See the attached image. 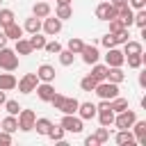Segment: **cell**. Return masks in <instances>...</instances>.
I'll list each match as a JSON object with an SVG mask.
<instances>
[{"label": "cell", "instance_id": "50", "mask_svg": "<svg viewBox=\"0 0 146 146\" xmlns=\"http://www.w3.org/2000/svg\"><path fill=\"white\" fill-rule=\"evenodd\" d=\"M7 41H9V39H7V36H5V32L0 30V48H5V46H7Z\"/></svg>", "mask_w": 146, "mask_h": 146}, {"label": "cell", "instance_id": "25", "mask_svg": "<svg viewBox=\"0 0 146 146\" xmlns=\"http://www.w3.org/2000/svg\"><path fill=\"white\" fill-rule=\"evenodd\" d=\"M125 62H128L130 68H141V64L146 62V55H144V50L137 52V55H125Z\"/></svg>", "mask_w": 146, "mask_h": 146}, {"label": "cell", "instance_id": "35", "mask_svg": "<svg viewBox=\"0 0 146 146\" xmlns=\"http://www.w3.org/2000/svg\"><path fill=\"white\" fill-rule=\"evenodd\" d=\"M27 41H30V46H32V50H41V48L46 46V36H41L39 32H34V34H32V36H30Z\"/></svg>", "mask_w": 146, "mask_h": 146}, {"label": "cell", "instance_id": "53", "mask_svg": "<svg viewBox=\"0 0 146 146\" xmlns=\"http://www.w3.org/2000/svg\"><path fill=\"white\" fill-rule=\"evenodd\" d=\"M0 2H2V0H0Z\"/></svg>", "mask_w": 146, "mask_h": 146}, {"label": "cell", "instance_id": "32", "mask_svg": "<svg viewBox=\"0 0 146 146\" xmlns=\"http://www.w3.org/2000/svg\"><path fill=\"white\" fill-rule=\"evenodd\" d=\"M137 52H141V43L128 39V41L123 43V55H137Z\"/></svg>", "mask_w": 146, "mask_h": 146}, {"label": "cell", "instance_id": "11", "mask_svg": "<svg viewBox=\"0 0 146 146\" xmlns=\"http://www.w3.org/2000/svg\"><path fill=\"white\" fill-rule=\"evenodd\" d=\"M34 91H36L39 100H43V103H50V98L55 96V87H52V82H39Z\"/></svg>", "mask_w": 146, "mask_h": 146}, {"label": "cell", "instance_id": "6", "mask_svg": "<svg viewBox=\"0 0 146 146\" xmlns=\"http://www.w3.org/2000/svg\"><path fill=\"white\" fill-rule=\"evenodd\" d=\"M36 84H39L36 73H25V75L16 82V87H18V91H21V94H32V91L36 89Z\"/></svg>", "mask_w": 146, "mask_h": 146}, {"label": "cell", "instance_id": "33", "mask_svg": "<svg viewBox=\"0 0 146 146\" xmlns=\"http://www.w3.org/2000/svg\"><path fill=\"white\" fill-rule=\"evenodd\" d=\"M57 55H59V64H62V66H71V64L75 62V55H73V52H71L68 48H66V50L62 48V50H59Z\"/></svg>", "mask_w": 146, "mask_h": 146}, {"label": "cell", "instance_id": "18", "mask_svg": "<svg viewBox=\"0 0 146 146\" xmlns=\"http://www.w3.org/2000/svg\"><path fill=\"white\" fill-rule=\"evenodd\" d=\"M114 141H116L119 146H132V144H135V135H132L130 128H128V130H119L116 137H114Z\"/></svg>", "mask_w": 146, "mask_h": 146}, {"label": "cell", "instance_id": "43", "mask_svg": "<svg viewBox=\"0 0 146 146\" xmlns=\"http://www.w3.org/2000/svg\"><path fill=\"white\" fill-rule=\"evenodd\" d=\"M107 23H110V32H114V34L121 32V30H125V25L121 23V18H112V21H107Z\"/></svg>", "mask_w": 146, "mask_h": 146}, {"label": "cell", "instance_id": "23", "mask_svg": "<svg viewBox=\"0 0 146 146\" xmlns=\"http://www.w3.org/2000/svg\"><path fill=\"white\" fill-rule=\"evenodd\" d=\"M32 16H36V18H46V16H50V5H48V2H34V7H32Z\"/></svg>", "mask_w": 146, "mask_h": 146}, {"label": "cell", "instance_id": "17", "mask_svg": "<svg viewBox=\"0 0 146 146\" xmlns=\"http://www.w3.org/2000/svg\"><path fill=\"white\" fill-rule=\"evenodd\" d=\"M130 130H132V135H135V141H139V144L146 146V121H135Z\"/></svg>", "mask_w": 146, "mask_h": 146}, {"label": "cell", "instance_id": "24", "mask_svg": "<svg viewBox=\"0 0 146 146\" xmlns=\"http://www.w3.org/2000/svg\"><path fill=\"white\" fill-rule=\"evenodd\" d=\"M14 50H16V55H32L34 50H32V46H30V41L27 39H16V46H14Z\"/></svg>", "mask_w": 146, "mask_h": 146}, {"label": "cell", "instance_id": "19", "mask_svg": "<svg viewBox=\"0 0 146 146\" xmlns=\"http://www.w3.org/2000/svg\"><path fill=\"white\" fill-rule=\"evenodd\" d=\"M2 32H5L7 39H14V41H16V39L23 36V25H18V23L14 21V23H9L7 27H2Z\"/></svg>", "mask_w": 146, "mask_h": 146}, {"label": "cell", "instance_id": "45", "mask_svg": "<svg viewBox=\"0 0 146 146\" xmlns=\"http://www.w3.org/2000/svg\"><path fill=\"white\" fill-rule=\"evenodd\" d=\"M128 5H130L132 9H144V7H146V0H128Z\"/></svg>", "mask_w": 146, "mask_h": 146}, {"label": "cell", "instance_id": "21", "mask_svg": "<svg viewBox=\"0 0 146 146\" xmlns=\"http://www.w3.org/2000/svg\"><path fill=\"white\" fill-rule=\"evenodd\" d=\"M23 32H30V34L41 32V18H36V16L25 18V23H23Z\"/></svg>", "mask_w": 146, "mask_h": 146}, {"label": "cell", "instance_id": "8", "mask_svg": "<svg viewBox=\"0 0 146 146\" xmlns=\"http://www.w3.org/2000/svg\"><path fill=\"white\" fill-rule=\"evenodd\" d=\"M105 64H107V66H123V64H125V55H123V50H119L116 46H114V48H107Z\"/></svg>", "mask_w": 146, "mask_h": 146}, {"label": "cell", "instance_id": "30", "mask_svg": "<svg viewBox=\"0 0 146 146\" xmlns=\"http://www.w3.org/2000/svg\"><path fill=\"white\" fill-rule=\"evenodd\" d=\"M96 116H98V123H100V125H105V128L114 125V112H112V110H107V112H98Z\"/></svg>", "mask_w": 146, "mask_h": 146}, {"label": "cell", "instance_id": "16", "mask_svg": "<svg viewBox=\"0 0 146 146\" xmlns=\"http://www.w3.org/2000/svg\"><path fill=\"white\" fill-rule=\"evenodd\" d=\"M16 75L11 73V71H5V73H0V89L2 91H11V89H16Z\"/></svg>", "mask_w": 146, "mask_h": 146}, {"label": "cell", "instance_id": "7", "mask_svg": "<svg viewBox=\"0 0 146 146\" xmlns=\"http://www.w3.org/2000/svg\"><path fill=\"white\" fill-rule=\"evenodd\" d=\"M41 30L48 36H55V34L62 32V21L57 16H46V18H41Z\"/></svg>", "mask_w": 146, "mask_h": 146}, {"label": "cell", "instance_id": "20", "mask_svg": "<svg viewBox=\"0 0 146 146\" xmlns=\"http://www.w3.org/2000/svg\"><path fill=\"white\" fill-rule=\"evenodd\" d=\"M78 105H80L78 98H66V96H64V100H62V105H59V112H62V114H75V112H78Z\"/></svg>", "mask_w": 146, "mask_h": 146}, {"label": "cell", "instance_id": "40", "mask_svg": "<svg viewBox=\"0 0 146 146\" xmlns=\"http://www.w3.org/2000/svg\"><path fill=\"white\" fill-rule=\"evenodd\" d=\"M43 50H46V52H50V55H57V52L62 50V43H59V41H46Z\"/></svg>", "mask_w": 146, "mask_h": 146}, {"label": "cell", "instance_id": "41", "mask_svg": "<svg viewBox=\"0 0 146 146\" xmlns=\"http://www.w3.org/2000/svg\"><path fill=\"white\" fill-rule=\"evenodd\" d=\"M5 110H7V114H18L21 112V105H18V100H5Z\"/></svg>", "mask_w": 146, "mask_h": 146}, {"label": "cell", "instance_id": "10", "mask_svg": "<svg viewBox=\"0 0 146 146\" xmlns=\"http://www.w3.org/2000/svg\"><path fill=\"white\" fill-rule=\"evenodd\" d=\"M80 55H82V62H84V64H89V66H91V64H96V62L100 59V52H98V48H96V46H87V43L82 46Z\"/></svg>", "mask_w": 146, "mask_h": 146}, {"label": "cell", "instance_id": "36", "mask_svg": "<svg viewBox=\"0 0 146 146\" xmlns=\"http://www.w3.org/2000/svg\"><path fill=\"white\" fill-rule=\"evenodd\" d=\"M82 46H84V41H82V39H78V36H71V39H68V43H66V48H68L73 55H80Z\"/></svg>", "mask_w": 146, "mask_h": 146}, {"label": "cell", "instance_id": "31", "mask_svg": "<svg viewBox=\"0 0 146 146\" xmlns=\"http://www.w3.org/2000/svg\"><path fill=\"white\" fill-rule=\"evenodd\" d=\"M50 125H52V121H50V119H36V121H34V130H36L39 135H43V137L48 135Z\"/></svg>", "mask_w": 146, "mask_h": 146}, {"label": "cell", "instance_id": "27", "mask_svg": "<svg viewBox=\"0 0 146 146\" xmlns=\"http://www.w3.org/2000/svg\"><path fill=\"white\" fill-rule=\"evenodd\" d=\"M96 84H98V80H96L91 73H87V75L80 80V89H82V91H94V89H96Z\"/></svg>", "mask_w": 146, "mask_h": 146}, {"label": "cell", "instance_id": "9", "mask_svg": "<svg viewBox=\"0 0 146 146\" xmlns=\"http://www.w3.org/2000/svg\"><path fill=\"white\" fill-rule=\"evenodd\" d=\"M96 18L98 21H112V18H116V7L110 5V2H100L96 7Z\"/></svg>", "mask_w": 146, "mask_h": 146}, {"label": "cell", "instance_id": "37", "mask_svg": "<svg viewBox=\"0 0 146 146\" xmlns=\"http://www.w3.org/2000/svg\"><path fill=\"white\" fill-rule=\"evenodd\" d=\"M14 18H16V16H14L11 9H0V30L7 27L9 23H14Z\"/></svg>", "mask_w": 146, "mask_h": 146}, {"label": "cell", "instance_id": "3", "mask_svg": "<svg viewBox=\"0 0 146 146\" xmlns=\"http://www.w3.org/2000/svg\"><path fill=\"white\" fill-rule=\"evenodd\" d=\"M137 121V114L128 107V110H123V112H116L114 114V125L119 128V130H128V128H132V123Z\"/></svg>", "mask_w": 146, "mask_h": 146}, {"label": "cell", "instance_id": "49", "mask_svg": "<svg viewBox=\"0 0 146 146\" xmlns=\"http://www.w3.org/2000/svg\"><path fill=\"white\" fill-rule=\"evenodd\" d=\"M139 87H146V71L139 73Z\"/></svg>", "mask_w": 146, "mask_h": 146}, {"label": "cell", "instance_id": "52", "mask_svg": "<svg viewBox=\"0 0 146 146\" xmlns=\"http://www.w3.org/2000/svg\"><path fill=\"white\" fill-rule=\"evenodd\" d=\"M57 5H71V0H57Z\"/></svg>", "mask_w": 146, "mask_h": 146}, {"label": "cell", "instance_id": "42", "mask_svg": "<svg viewBox=\"0 0 146 146\" xmlns=\"http://www.w3.org/2000/svg\"><path fill=\"white\" fill-rule=\"evenodd\" d=\"M94 135H96V139H98V141L103 144V141H107V139H110V128H105V125H100V128H98V130H96Z\"/></svg>", "mask_w": 146, "mask_h": 146}, {"label": "cell", "instance_id": "38", "mask_svg": "<svg viewBox=\"0 0 146 146\" xmlns=\"http://www.w3.org/2000/svg\"><path fill=\"white\" fill-rule=\"evenodd\" d=\"M132 25H137L139 30H141V27H146V9H137V11H135Z\"/></svg>", "mask_w": 146, "mask_h": 146}, {"label": "cell", "instance_id": "12", "mask_svg": "<svg viewBox=\"0 0 146 146\" xmlns=\"http://www.w3.org/2000/svg\"><path fill=\"white\" fill-rule=\"evenodd\" d=\"M116 18H121V23H123L125 27H130V25H132V18H135V9H132L130 5H123V7L116 9Z\"/></svg>", "mask_w": 146, "mask_h": 146}, {"label": "cell", "instance_id": "4", "mask_svg": "<svg viewBox=\"0 0 146 146\" xmlns=\"http://www.w3.org/2000/svg\"><path fill=\"white\" fill-rule=\"evenodd\" d=\"M59 125H62L66 132H73V135H78V132H82V128H84V121H82L80 116H75V114H64V116H62V121H59Z\"/></svg>", "mask_w": 146, "mask_h": 146}, {"label": "cell", "instance_id": "47", "mask_svg": "<svg viewBox=\"0 0 146 146\" xmlns=\"http://www.w3.org/2000/svg\"><path fill=\"white\" fill-rule=\"evenodd\" d=\"M98 144H100V141L96 139V135H89V137L84 139V146H98Z\"/></svg>", "mask_w": 146, "mask_h": 146}, {"label": "cell", "instance_id": "28", "mask_svg": "<svg viewBox=\"0 0 146 146\" xmlns=\"http://www.w3.org/2000/svg\"><path fill=\"white\" fill-rule=\"evenodd\" d=\"M64 135H66V130H64V128H62V125H55V123H52V125H50V130H48V135H46V137H50V139H52V141H64Z\"/></svg>", "mask_w": 146, "mask_h": 146}, {"label": "cell", "instance_id": "15", "mask_svg": "<svg viewBox=\"0 0 146 146\" xmlns=\"http://www.w3.org/2000/svg\"><path fill=\"white\" fill-rule=\"evenodd\" d=\"M82 121H89L96 116V103H80L78 105V112H75Z\"/></svg>", "mask_w": 146, "mask_h": 146}, {"label": "cell", "instance_id": "46", "mask_svg": "<svg viewBox=\"0 0 146 146\" xmlns=\"http://www.w3.org/2000/svg\"><path fill=\"white\" fill-rule=\"evenodd\" d=\"M116 34H119V46H123V43L128 41V36H130V34H128V27L121 30V32H116Z\"/></svg>", "mask_w": 146, "mask_h": 146}, {"label": "cell", "instance_id": "5", "mask_svg": "<svg viewBox=\"0 0 146 146\" xmlns=\"http://www.w3.org/2000/svg\"><path fill=\"white\" fill-rule=\"evenodd\" d=\"M16 119H18V130H23V132H30V130H34L36 114H34L32 110H23V107H21V112L16 114Z\"/></svg>", "mask_w": 146, "mask_h": 146}, {"label": "cell", "instance_id": "44", "mask_svg": "<svg viewBox=\"0 0 146 146\" xmlns=\"http://www.w3.org/2000/svg\"><path fill=\"white\" fill-rule=\"evenodd\" d=\"M9 144H11V132L0 130V146H9Z\"/></svg>", "mask_w": 146, "mask_h": 146}, {"label": "cell", "instance_id": "51", "mask_svg": "<svg viewBox=\"0 0 146 146\" xmlns=\"http://www.w3.org/2000/svg\"><path fill=\"white\" fill-rule=\"evenodd\" d=\"M5 100H7V96H5V91L0 89V105H5Z\"/></svg>", "mask_w": 146, "mask_h": 146}, {"label": "cell", "instance_id": "29", "mask_svg": "<svg viewBox=\"0 0 146 146\" xmlns=\"http://www.w3.org/2000/svg\"><path fill=\"white\" fill-rule=\"evenodd\" d=\"M91 75L100 82V80H105V75H107V64H91Z\"/></svg>", "mask_w": 146, "mask_h": 146}, {"label": "cell", "instance_id": "1", "mask_svg": "<svg viewBox=\"0 0 146 146\" xmlns=\"http://www.w3.org/2000/svg\"><path fill=\"white\" fill-rule=\"evenodd\" d=\"M94 94H96L98 98H103V100H112V98L119 96V84H114V82H110V80H100V82L96 84Z\"/></svg>", "mask_w": 146, "mask_h": 146}, {"label": "cell", "instance_id": "2", "mask_svg": "<svg viewBox=\"0 0 146 146\" xmlns=\"http://www.w3.org/2000/svg\"><path fill=\"white\" fill-rule=\"evenodd\" d=\"M0 68L2 71H16L18 68V55L11 48H0Z\"/></svg>", "mask_w": 146, "mask_h": 146}, {"label": "cell", "instance_id": "34", "mask_svg": "<svg viewBox=\"0 0 146 146\" xmlns=\"http://www.w3.org/2000/svg\"><path fill=\"white\" fill-rule=\"evenodd\" d=\"M110 105H112V112H114V114H116V112H123V110H128V98L116 96V98L110 100Z\"/></svg>", "mask_w": 146, "mask_h": 146}, {"label": "cell", "instance_id": "13", "mask_svg": "<svg viewBox=\"0 0 146 146\" xmlns=\"http://www.w3.org/2000/svg\"><path fill=\"white\" fill-rule=\"evenodd\" d=\"M36 78H39V82H55V66L41 64L36 68Z\"/></svg>", "mask_w": 146, "mask_h": 146}, {"label": "cell", "instance_id": "14", "mask_svg": "<svg viewBox=\"0 0 146 146\" xmlns=\"http://www.w3.org/2000/svg\"><path fill=\"white\" fill-rule=\"evenodd\" d=\"M105 80H110V82H114V84H121V82L125 80V71H123V66H107V75H105Z\"/></svg>", "mask_w": 146, "mask_h": 146}, {"label": "cell", "instance_id": "48", "mask_svg": "<svg viewBox=\"0 0 146 146\" xmlns=\"http://www.w3.org/2000/svg\"><path fill=\"white\" fill-rule=\"evenodd\" d=\"M110 5H114V7L119 9V7H123V5H128V0H110Z\"/></svg>", "mask_w": 146, "mask_h": 146}, {"label": "cell", "instance_id": "22", "mask_svg": "<svg viewBox=\"0 0 146 146\" xmlns=\"http://www.w3.org/2000/svg\"><path fill=\"white\" fill-rule=\"evenodd\" d=\"M0 130H5V132H16V130H18V119H16L14 114L5 116V119L0 121Z\"/></svg>", "mask_w": 146, "mask_h": 146}, {"label": "cell", "instance_id": "39", "mask_svg": "<svg viewBox=\"0 0 146 146\" xmlns=\"http://www.w3.org/2000/svg\"><path fill=\"white\" fill-rule=\"evenodd\" d=\"M100 41H103V46H105V48H114V46H119V34L107 32V34H105Z\"/></svg>", "mask_w": 146, "mask_h": 146}, {"label": "cell", "instance_id": "26", "mask_svg": "<svg viewBox=\"0 0 146 146\" xmlns=\"http://www.w3.org/2000/svg\"><path fill=\"white\" fill-rule=\"evenodd\" d=\"M55 16H57L59 21H66V18L73 16V7H71V5H57V7H55Z\"/></svg>", "mask_w": 146, "mask_h": 146}]
</instances>
